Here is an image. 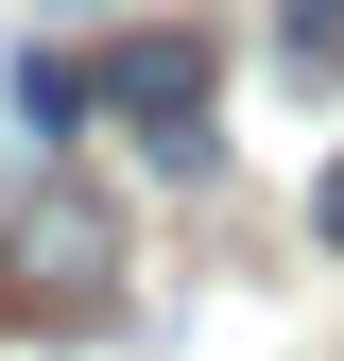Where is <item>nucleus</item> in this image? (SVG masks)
<instances>
[{
    "instance_id": "obj_1",
    "label": "nucleus",
    "mask_w": 344,
    "mask_h": 361,
    "mask_svg": "<svg viewBox=\"0 0 344 361\" xmlns=\"http://www.w3.org/2000/svg\"><path fill=\"white\" fill-rule=\"evenodd\" d=\"M0 310H35V327H104L121 310V224L69 190V172H35V207H18V241H0Z\"/></svg>"
},
{
    "instance_id": "obj_2",
    "label": "nucleus",
    "mask_w": 344,
    "mask_h": 361,
    "mask_svg": "<svg viewBox=\"0 0 344 361\" xmlns=\"http://www.w3.org/2000/svg\"><path fill=\"white\" fill-rule=\"evenodd\" d=\"M86 86L138 121V155H155V172H207V155H224V121H207V35H121Z\"/></svg>"
},
{
    "instance_id": "obj_3",
    "label": "nucleus",
    "mask_w": 344,
    "mask_h": 361,
    "mask_svg": "<svg viewBox=\"0 0 344 361\" xmlns=\"http://www.w3.org/2000/svg\"><path fill=\"white\" fill-rule=\"evenodd\" d=\"M86 104H104V86H86V69H52V52H18V138H35V155H52V138H69Z\"/></svg>"
},
{
    "instance_id": "obj_4",
    "label": "nucleus",
    "mask_w": 344,
    "mask_h": 361,
    "mask_svg": "<svg viewBox=\"0 0 344 361\" xmlns=\"http://www.w3.org/2000/svg\"><path fill=\"white\" fill-rule=\"evenodd\" d=\"M276 52H293V86H344V0H276Z\"/></svg>"
},
{
    "instance_id": "obj_5",
    "label": "nucleus",
    "mask_w": 344,
    "mask_h": 361,
    "mask_svg": "<svg viewBox=\"0 0 344 361\" xmlns=\"http://www.w3.org/2000/svg\"><path fill=\"white\" fill-rule=\"evenodd\" d=\"M310 224H327V241H344V172H327V190H310Z\"/></svg>"
}]
</instances>
